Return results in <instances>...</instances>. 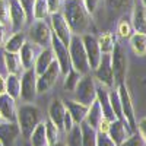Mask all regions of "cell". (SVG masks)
Masks as SVG:
<instances>
[{"instance_id":"9a60e30c","label":"cell","mask_w":146,"mask_h":146,"mask_svg":"<svg viewBox=\"0 0 146 146\" xmlns=\"http://www.w3.org/2000/svg\"><path fill=\"white\" fill-rule=\"evenodd\" d=\"M41 51V47L34 44L32 41H28L22 45L21 51H19V57H21V63H22V67L23 70L27 69H32L34 67V63L36 60V56L40 54Z\"/></svg>"},{"instance_id":"44dd1931","label":"cell","mask_w":146,"mask_h":146,"mask_svg":"<svg viewBox=\"0 0 146 146\" xmlns=\"http://www.w3.org/2000/svg\"><path fill=\"white\" fill-rule=\"evenodd\" d=\"M54 53L51 50V47H45V48H41L40 54L36 56V60L34 63V70L36 73V76L44 73L48 67L51 66V63L54 62Z\"/></svg>"},{"instance_id":"7402d4cb","label":"cell","mask_w":146,"mask_h":146,"mask_svg":"<svg viewBox=\"0 0 146 146\" xmlns=\"http://www.w3.org/2000/svg\"><path fill=\"white\" fill-rule=\"evenodd\" d=\"M104 120V114H102V108H101V104L98 100H95L89 107H88V113H86V117H85V123L89 124L92 129L98 130L101 121Z\"/></svg>"},{"instance_id":"ab89813d","label":"cell","mask_w":146,"mask_h":146,"mask_svg":"<svg viewBox=\"0 0 146 146\" xmlns=\"http://www.w3.org/2000/svg\"><path fill=\"white\" fill-rule=\"evenodd\" d=\"M47 6H48V13L50 15L57 13L63 7V0H47Z\"/></svg>"},{"instance_id":"484cf974","label":"cell","mask_w":146,"mask_h":146,"mask_svg":"<svg viewBox=\"0 0 146 146\" xmlns=\"http://www.w3.org/2000/svg\"><path fill=\"white\" fill-rule=\"evenodd\" d=\"M129 40H130V47L133 53L139 57L146 56V34L133 32Z\"/></svg>"},{"instance_id":"d590c367","label":"cell","mask_w":146,"mask_h":146,"mask_svg":"<svg viewBox=\"0 0 146 146\" xmlns=\"http://www.w3.org/2000/svg\"><path fill=\"white\" fill-rule=\"evenodd\" d=\"M45 136H47V143L53 145L56 142H58V136H60V129L53 123L51 120H45Z\"/></svg>"},{"instance_id":"d6a6232c","label":"cell","mask_w":146,"mask_h":146,"mask_svg":"<svg viewBox=\"0 0 146 146\" xmlns=\"http://www.w3.org/2000/svg\"><path fill=\"white\" fill-rule=\"evenodd\" d=\"M66 146H82V129L80 124H75L70 131L66 133Z\"/></svg>"},{"instance_id":"ffe728a7","label":"cell","mask_w":146,"mask_h":146,"mask_svg":"<svg viewBox=\"0 0 146 146\" xmlns=\"http://www.w3.org/2000/svg\"><path fill=\"white\" fill-rule=\"evenodd\" d=\"M19 133L21 131L16 123L5 121L3 124H0V142H2L3 146H13Z\"/></svg>"},{"instance_id":"7c38bea8","label":"cell","mask_w":146,"mask_h":146,"mask_svg":"<svg viewBox=\"0 0 146 146\" xmlns=\"http://www.w3.org/2000/svg\"><path fill=\"white\" fill-rule=\"evenodd\" d=\"M60 75H62V72H60V67H58L57 62L54 60V62L51 63V66L48 67L44 73L36 76V91H38V94H45V92L50 91L57 83Z\"/></svg>"},{"instance_id":"9c48e42d","label":"cell","mask_w":146,"mask_h":146,"mask_svg":"<svg viewBox=\"0 0 146 146\" xmlns=\"http://www.w3.org/2000/svg\"><path fill=\"white\" fill-rule=\"evenodd\" d=\"M51 50L54 53V58L56 62L60 67V72H62V75H67L69 70L72 69V63H70V54H69V45L63 44L60 41L57 36L53 34L51 36Z\"/></svg>"},{"instance_id":"f546056e","label":"cell","mask_w":146,"mask_h":146,"mask_svg":"<svg viewBox=\"0 0 146 146\" xmlns=\"http://www.w3.org/2000/svg\"><path fill=\"white\" fill-rule=\"evenodd\" d=\"M82 129V146H96V130L85 121L80 123Z\"/></svg>"},{"instance_id":"d6986e66","label":"cell","mask_w":146,"mask_h":146,"mask_svg":"<svg viewBox=\"0 0 146 146\" xmlns=\"http://www.w3.org/2000/svg\"><path fill=\"white\" fill-rule=\"evenodd\" d=\"M66 111L67 108L64 105V101L62 100L51 101L50 107H48V120H51L60 130H63V120H64Z\"/></svg>"},{"instance_id":"4fadbf2b","label":"cell","mask_w":146,"mask_h":146,"mask_svg":"<svg viewBox=\"0 0 146 146\" xmlns=\"http://www.w3.org/2000/svg\"><path fill=\"white\" fill-rule=\"evenodd\" d=\"M50 28H51V32L60 41H62L63 44H66V45H69L73 34H72V31H70V28H69V25H67V22H66L62 12H57V13L50 15Z\"/></svg>"},{"instance_id":"60d3db41","label":"cell","mask_w":146,"mask_h":146,"mask_svg":"<svg viewBox=\"0 0 146 146\" xmlns=\"http://www.w3.org/2000/svg\"><path fill=\"white\" fill-rule=\"evenodd\" d=\"M100 2H101V0H82L85 9L89 12V15H94V13H95V10L98 9Z\"/></svg>"},{"instance_id":"f6af8a7d","label":"cell","mask_w":146,"mask_h":146,"mask_svg":"<svg viewBox=\"0 0 146 146\" xmlns=\"http://www.w3.org/2000/svg\"><path fill=\"white\" fill-rule=\"evenodd\" d=\"M73 126H75V121H73V118H72V115L69 114V111H66V114H64V120H63V130L67 133V131L72 130Z\"/></svg>"},{"instance_id":"2e32d148","label":"cell","mask_w":146,"mask_h":146,"mask_svg":"<svg viewBox=\"0 0 146 146\" xmlns=\"http://www.w3.org/2000/svg\"><path fill=\"white\" fill-rule=\"evenodd\" d=\"M108 136L113 139V142L118 146V145H121L123 143L130 135H131V131H130V129H129V126L126 124V121H123V120H113L111 123H110V126H108Z\"/></svg>"},{"instance_id":"8d00e7d4","label":"cell","mask_w":146,"mask_h":146,"mask_svg":"<svg viewBox=\"0 0 146 146\" xmlns=\"http://www.w3.org/2000/svg\"><path fill=\"white\" fill-rule=\"evenodd\" d=\"M0 25H10V13H9V0H0Z\"/></svg>"},{"instance_id":"30bf717a","label":"cell","mask_w":146,"mask_h":146,"mask_svg":"<svg viewBox=\"0 0 146 146\" xmlns=\"http://www.w3.org/2000/svg\"><path fill=\"white\" fill-rule=\"evenodd\" d=\"M38 91H36V73L32 69L23 70L22 76H21V98L25 102H32Z\"/></svg>"},{"instance_id":"ba28073f","label":"cell","mask_w":146,"mask_h":146,"mask_svg":"<svg viewBox=\"0 0 146 146\" xmlns=\"http://www.w3.org/2000/svg\"><path fill=\"white\" fill-rule=\"evenodd\" d=\"M94 72L95 80H98L105 88L113 89L115 86L114 82V73H113V66H111V54H102L100 64L96 66Z\"/></svg>"},{"instance_id":"d4e9b609","label":"cell","mask_w":146,"mask_h":146,"mask_svg":"<svg viewBox=\"0 0 146 146\" xmlns=\"http://www.w3.org/2000/svg\"><path fill=\"white\" fill-rule=\"evenodd\" d=\"M3 62L5 66L7 69V73H13V75H19V73L23 70L22 63H21V57L16 53H3Z\"/></svg>"},{"instance_id":"52a82bcc","label":"cell","mask_w":146,"mask_h":146,"mask_svg":"<svg viewBox=\"0 0 146 146\" xmlns=\"http://www.w3.org/2000/svg\"><path fill=\"white\" fill-rule=\"evenodd\" d=\"M118 96H120V102H121V111H123V117L126 124L129 126L130 131L135 133L136 131V115H135V107L131 102V96L129 94V89L126 86V83H120L115 86Z\"/></svg>"},{"instance_id":"bcb514c9","label":"cell","mask_w":146,"mask_h":146,"mask_svg":"<svg viewBox=\"0 0 146 146\" xmlns=\"http://www.w3.org/2000/svg\"><path fill=\"white\" fill-rule=\"evenodd\" d=\"M5 41H6V27L0 25V47H3Z\"/></svg>"},{"instance_id":"f1b7e54d","label":"cell","mask_w":146,"mask_h":146,"mask_svg":"<svg viewBox=\"0 0 146 146\" xmlns=\"http://www.w3.org/2000/svg\"><path fill=\"white\" fill-rule=\"evenodd\" d=\"M98 44H100V48H101V53L102 54H111L113 50H114V45H115V38L111 32H104L102 35H100L98 38Z\"/></svg>"},{"instance_id":"5b68a950","label":"cell","mask_w":146,"mask_h":146,"mask_svg":"<svg viewBox=\"0 0 146 146\" xmlns=\"http://www.w3.org/2000/svg\"><path fill=\"white\" fill-rule=\"evenodd\" d=\"M111 66H113L115 85L126 83V76H127V54H126L124 47L121 45L120 42H115L114 50L111 53Z\"/></svg>"},{"instance_id":"277c9868","label":"cell","mask_w":146,"mask_h":146,"mask_svg":"<svg viewBox=\"0 0 146 146\" xmlns=\"http://www.w3.org/2000/svg\"><path fill=\"white\" fill-rule=\"evenodd\" d=\"M75 92V101L89 107L95 100H96V83H95V78L91 76V73L82 75Z\"/></svg>"},{"instance_id":"e575fe53","label":"cell","mask_w":146,"mask_h":146,"mask_svg":"<svg viewBox=\"0 0 146 146\" xmlns=\"http://www.w3.org/2000/svg\"><path fill=\"white\" fill-rule=\"evenodd\" d=\"M80 76L82 75H80L79 72L70 69L67 75H64V85H63L64 91L66 92H73V91H75L76 89V85H78V82L80 79Z\"/></svg>"},{"instance_id":"ee69618b","label":"cell","mask_w":146,"mask_h":146,"mask_svg":"<svg viewBox=\"0 0 146 146\" xmlns=\"http://www.w3.org/2000/svg\"><path fill=\"white\" fill-rule=\"evenodd\" d=\"M105 2L111 9H120V7L127 6L131 0H105Z\"/></svg>"},{"instance_id":"f907efd6","label":"cell","mask_w":146,"mask_h":146,"mask_svg":"<svg viewBox=\"0 0 146 146\" xmlns=\"http://www.w3.org/2000/svg\"><path fill=\"white\" fill-rule=\"evenodd\" d=\"M140 2H142V3H143V5L146 6V0H140Z\"/></svg>"},{"instance_id":"e0dca14e","label":"cell","mask_w":146,"mask_h":146,"mask_svg":"<svg viewBox=\"0 0 146 146\" xmlns=\"http://www.w3.org/2000/svg\"><path fill=\"white\" fill-rule=\"evenodd\" d=\"M130 22L135 32H140V34H146V6L140 2H136L131 10V16H130Z\"/></svg>"},{"instance_id":"603a6c76","label":"cell","mask_w":146,"mask_h":146,"mask_svg":"<svg viewBox=\"0 0 146 146\" xmlns=\"http://www.w3.org/2000/svg\"><path fill=\"white\" fill-rule=\"evenodd\" d=\"M25 42H27V34L23 31H18V32H13L5 41L3 48H5V51H7V53H16V54H19L22 45Z\"/></svg>"},{"instance_id":"cb8c5ba5","label":"cell","mask_w":146,"mask_h":146,"mask_svg":"<svg viewBox=\"0 0 146 146\" xmlns=\"http://www.w3.org/2000/svg\"><path fill=\"white\" fill-rule=\"evenodd\" d=\"M64 105L67 108L69 114L72 115L73 121H75V124H80L82 121L85 120L86 117V113H88V107L83 105L75 100H70V101H64Z\"/></svg>"},{"instance_id":"5bb4252c","label":"cell","mask_w":146,"mask_h":146,"mask_svg":"<svg viewBox=\"0 0 146 146\" xmlns=\"http://www.w3.org/2000/svg\"><path fill=\"white\" fill-rule=\"evenodd\" d=\"M9 13H10V27L13 32L22 31L28 22V16L25 9L19 3V0H9Z\"/></svg>"},{"instance_id":"8992f818","label":"cell","mask_w":146,"mask_h":146,"mask_svg":"<svg viewBox=\"0 0 146 146\" xmlns=\"http://www.w3.org/2000/svg\"><path fill=\"white\" fill-rule=\"evenodd\" d=\"M51 36H53L51 28L45 21H34L27 34V38L34 44L40 45L41 48L51 45Z\"/></svg>"},{"instance_id":"681fc988","label":"cell","mask_w":146,"mask_h":146,"mask_svg":"<svg viewBox=\"0 0 146 146\" xmlns=\"http://www.w3.org/2000/svg\"><path fill=\"white\" fill-rule=\"evenodd\" d=\"M5 121H6V120H5V118L2 117V114H0V124H3V123H5Z\"/></svg>"},{"instance_id":"7a4b0ae2","label":"cell","mask_w":146,"mask_h":146,"mask_svg":"<svg viewBox=\"0 0 146 146\" xmlns=\"http://www.w3.org/2000/svg\"><path fill=\"white\" fill-rule=\"evenodd\" d=\"M42 118H41V111L38 107H35L32 104H25L18 108L16 111V124L19 127L21 135L29 139L32 130L36 127V124L41 123Z\"/></svg>"},{"instance_id":"4dcf8cb0","label":"cell","mask_w":146,"mask_h":146,"mask_svg":"<svg viewBox=\"0 0 146 146\" xmlns=\"http://www.w3.org/2000/svg\"><path fill=\"white\" fill-rule=\"evenodd\" d=\"M50 13H48L47 0H35L32 6V19L34 21H45Z\"/></svg>"},{"instance_id":"4316f807","label":"cell","mask_w":146,"mask_h":146,"mask_svg":"<svg viewBox=\"0 0 146 146\" xmlns=\"http://www.w3.org/2000/svg\"><path fill=\"white\" fill-rule=\"evenodd\" d=\"M6 94L10 95L13 100L21 98V78L19 75L9 73L6 78Z\"/></svg>"},{"instance_id":"c3c4849f","label":"cell","mask_w":146,"mask_h":146,"mask_svg":"<svg viewBox=\"0 0 146 146\" xmlns=\"http://www.w3.org/2000/svg\"><path fill=\"white\" fill-rule=\"evenodd\" d=\"M47 146H66V143H60V142H56L53 145H47Z\"/></svg>"},{"instance_id":"7bdbcfd3","label":"cell","mask_w":146,"mask_h":146,"mask_svg":"<svg viewBox=\"0 0 146 146\" xmlns=\"http://www.w3.org/2000/svg\"><path fill=\"white\" fill-rule=\"evenodd\" d=\"M136 130H137V133L142 136V139L146 142V117H142L137 123H136Z\"/></svg>"},{"instance_id":"836d02e7","label":"cell","mask_w":146,"mask_h":146,"mask_svg":"<svg viewBox=\"0 0 146 146\" xmlns=\"http://www.w3.org/2000/svg\"><path fill=\"white\" fill-rule=\"evenodd\" d=\"M133 32L135 31H133L130 19L129 18H121L118 21V23H117V35L120 36V38H123V40H129Z\"/></svg>"},{"instance_id":"b9f144b4","label":"cell","mask_w":146,"mask_h":146,"mask_svg":"<svg viewBox=\"0 0 146 146\" xmlns=\"http://www.w3.org/2000/svg\"><path fill=\"white\" fill-rule=\"evenodd\" d=\"M34 2H35V0H19V3L22 5V7L25 9V12H27L28 21L32 19V6H34Z\"/></svg>"},{"instance_id":"1f68e13d","label":"cell","mask_w":146,"mask_h":146,"mask_svg":"<svg viewBox=\"0 0 146 146\" xmlns=\"http://www.w3.org/2000/svg\"><path fill=\"white\" fill-rule=\"evenodd\" d=\"M108 100H110V105H111V110L115 115L117 120H123L124 121V117H123V111H121V102H120V96H118V92L115 88L110 89L108 91Z\"/></svg>"},{"instance_id":"74e56055","label":"cell","mask_w":146,"mask_h":146,"mask_svg":"<svg viewBox=\"0 0 146 146\" xmlns=\"http://www.w3.org/2000/svg\"><path fill=\"white\" fill-rule=\"evenodd\" d=\"M118 146H146V142L142 139V136L139 135V133H131V135L121 143Z\"/></svg>"},{"instance_id":"83f0119b","label":"cell","mask_w":146,"mask_h":146,"mask_svg":"<svg viewBox=\"0 0 146 146\" xmlns=\"http://www.w3.org/2000/svg\"><path fill=\"white\" fill-rule=\"evenodd\" d=\"M29 142L31 146H47V136H45V123L41 121V123L36 124V127L32 130L31 136H29Z\"/></svg>"},{"instance_id":"3957f363","label":"cell","mask_w":146,"mask_h":146,"mask_svg":"<svg viewBox=\"0 0 146 146\" xmlns=\"http://www.w3.org/2000/svg\"><path fill=\"white\" fill-rule=\"evenodd\" d=\"M69 54H70V63L72 69L79 72L80 75H86L91 72L89 63H88V57L85 53V47L82 42L80 35H73L72 40L69 42Z\"/></svg>"},{"instance_id":"8fae6325","label":"cell","mask_w":146,"mask_h":146,"mask_svg":"<svg viewBox=\"0 0 146 146\" xmlns=\"http://www.w3.org/2000/svg\"><path fill=\"white\" fill-rule=\"evenodd\" d=\"M80 38H82V42H83V47H85V53H86V57H88L89 69L92 72L100 64L101 57H102L98 40H96V36H94L92 34H83V35H80Z\"/></svg>"},{"instance_id":"6da1fadb","label":"cell","mask_w":146,"mask_h":146,"mask_svg":"<svg viewBox=\"0 0 146 146\" xmlns=\"http://www.w3.org/2000/svg\"><path fill=\"white\" fill-rule=\"evenodd\" d=\"M63 16L73 35H83L89 29L91 15L85 9L82 0H66L63 5Z\"/></svg>"},{"instance_id":"816d5d0a","label":"cell","mask_w":146,"mask_h":146,"mask_svg":"<svg viewBox=\"0 0 146 146\" xmlns=\"http://www.w3.org/2000/svg\"><path fill=\"white\" fill-rule=\"evenodd\" d=\"M0 146H3V145H2V142H0Z\"/></svg>"},{"instance_id":"f35d334b","label":"cell","mask_w":146,"mask_h":146,"mask_svg":"<svg viewBox=\"0 0 146 146\" xmlns=\"http://www.w3.org/2000/svg\"><path fill=\"white\" fill-rule=\"evenodd\" d=\"M96 146H117V145L108 136V133L96 131Z\"/></svg>"},{"instance_id":"ac0fdd59","label":"cell","mask_w":146,"mask_h":146,"mask_svg":"<svg viewBox=\"0 0 146 146\" xmlns=\"http://www.w3.org/2000/svg\"><path fill=\"white\" fill-rule=\"evenodd\" d=\"M16 100H13L10 95L3 94L0 95V114L6 121H10V123H16Z\"/></svg>"},{"instance_id":"7dc6e473","label":"cell","mask_w":146,"mask_h":146,"mask_svg":"<svg viewBox=\"0 0 146 146\" xmlns=\"http://www.w3.org/2000/svg\"><path fill=\"white\" fill-rule=\"evenodd\" d=\"M6 94V78L0 75V95Z\"/></svg>"}]
</instances>
